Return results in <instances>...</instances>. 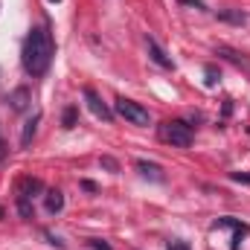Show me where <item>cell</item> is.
<instances>
[{
    "label": "cell",
    "mask_w": 250,
    "mask_h": 250,
    "mask_svg": "<svg viewBox=\"0 0 250 250\" xmlns=\"http://www.w3.org/2000/svg\"><path fill=\"white\" fill-rule=\"evenodd\" d=\"M169 250H192L187 245V242H172V245H169Z\"/></svg>",
    "instance_id": "ac0fdd59"
},
{
    "label": "cell",
    "mask_w": 250,
    "mask_h": 250,
    "mask_svg": "<svg viewBox=\"0 0 250 250\" xmlns=\"http://www.w3.org/2000/svg\"><path fill=\"white\" fill-rule=\"evenodd\" d=\"M18 212H21V218H32V201L18 195Z\"/></svg>",
    "instance_id": "5bb4252c"
},
{
    "label": "cell",
    "mask_w": 250,
    "mask_h": 250,
    "mask_svg": "<svg viewBox=\"0 0 250 250\" xmlns=\"http://www.w3.org/2000/svg\"><path fill=\"white\" fill-rule=\"evenodd\" d=\"M114 111L123 117L125 123L131 125H140V128H146V125H151V114L140 105V102H131V99H117V105H114Z\"/></svg>",
    "instance_id": "7a4b0ae2"
},
{
    "label": "cell",
    "mask_w": 250,
    "mask_h": 250,
    "mask_svg": "<svg viewBox=\"0 0 250 250\" xmlns=\"http://www.w3.org/2000/svg\"><path fill=\"white\" fill-rule=\"evenodd\" d=\"M0 157H3V143H0Z\"/></svg>",
    "instance_id": "ffe728a7"
},
{
    "label": "cell",
    "mask_w": 250,
    "mask_h": 250,
    "mask_svg": "<svg viewBox=\"0 0 250 250\" xmlns=\"http://www.w3.org/2000/svg\"><path fill=\"white\" fill-rule=\"evenodd\" d=\"M84 102H87V108H90V114H93L96 120H102V123H111V120H114V111L102 102V96H99L93 87H84Z\"/></svg>",
    "instance_id": "277c9868"
},
{
    "label": "cell",
    "mask_w": 250,
    "mask_h": 250,
    "mask_svg": "<svg viewBox=\"0 0 250 250\" xmlns=\"http://www.w3.org/2000/svg\"><path fill=\"white\" fill-rule=\"evenodd\" d=\"M137 172L143 178H151V181H163V169L157 163H148V160H137Z\"/></svg>",
    "instance_id": "9c48e42d"
},
{
    "label": "cell",
    "mask_w": 250,
    "mask_h": 250,
    "mask_svg": "<svg viewBox=\"0 0 250 250\" xmlns=\"http://www.w3.org/2000/svg\"><path fill=\"white\" fill-rule=\"evenodd\" d=\"M146 47H148V56H151V62L154 64H160L163 70H172V67H175V62L166 56V50H163L154 38H146Z\"/></svg>",
    "instance_id": "5b68a950"
},
{
    "label": "cell",
    "mask_w": 250,
    "mask_h": 250,
    "mask_svg": "<svg viewBox=\"0 0 250 250\" xmlns=\"http://www.w3.org/2000/svg\"><path fill=\"white\" fill-rule=\"evenodd\" d=\"M160 137L166 143H172L175 148H189L192 146V128L181 120H172V123H163L160 125Z\"/></svg>",
    "instance_id": "3957f363"
},
{
    "label": "cell",
    "mask_w": 250,
    "mask_h": 250,
    "mask_svg": "<svg viewBox=\"0 0 250 250\" xmlns=\"http://www.w3.org/2000/svg\"><path fill=\"white\" fill-rule=\"evenodd\" d=\"M215 15H218V21H227V23H233V26L248 23V15H245L242 9H218Z\"/></svg>",
    "instance_id": "ba28073f"
},
{
    "label": "cell",
    "mask_w": 250,
    "mask_h": 250,
    "mask_svg": "<svg viewBox=\"0 0 250 250\" xmlns=\"http://www.w3.org/2000/svg\"><path fill=\"white\" fill-rule=\"evenodd\" d=\"M41 189H44V184H41L38 178H23V181H21V189H18V195L32 201V195H35V192H41Z\"/></svg>",
    "instance_id": "30bf717a"
},
{
    "label": "cell",
    "mask_w": 250,
    "mask_h": 250,
    "mask_svg": "<svg viewBox=\"0 0 250 250\" xmlns=\"http://www.w3.org/2000/svg\"><path fill=\"white\" fill-rule=\"evenodd\" d=\"M44 204H47L50 212H62L64 209V195L59 192V189H50V192L44 195Z\"/></svg>",
    "instance_id": "8fae6325"
},
{
    "label": "cell",
    "mask_w": 250,
    "mask_h": 250,
    "mask_svg": "<svg viewBox=\"0 0 250 250\" xmlns=\"http://www.w3.org/2000/svg\"><path fill=\"white\" fill-rule=\"evenodd\" d=\"M29 102H32V90H29V87H15V90L9 93V108H12V111H26Z\"/></svg>",
    "instance_id": "8992f818"
},
{
    "label": "cell",
    "mask_w": 250,
    "mask_h": 250,
    "mask_svg": "<svg viewBox=\"0 0 250 250\" xmlns=\"http://www.w3.org/2000/svg\"><path fill=\"white\" fill-rule=\"evenodd\" d=\"M90 248H93V250H111V245H108V242H102V239H90Z\"/></svg>",
    "instance_id": "2e32d148"
},
{
    "label": "cell",
    "mask_w": 250,
    "mask_h": 250,
    "mask_svg": "<svg viewBox=\"0 0 250 250\" xmlns=\"http://www.w3.org/2000/svg\"><path fill=\"white\" fill-rule=\"evenodd\" d=\"M102 166H105V169H108V172H120V163H117V160H114V157H108V154H105V157H102Z\"/></svg>",
    "instance_id": "9a60e30c"
},
{
    "label": "cell",
    "mask_w": 250,
    "mask_h": 250,
    "mask_svg": "<svg viewBox=\"0 0 250 250\" xmlns=\"http://www.w3.org/2000/svg\"><path fill=\"white\" fill-rule=\"evenodd\" d=\"M50 3H62V0H50Z\"/></svg>",
    "instance_id": "44dd1931"
},
{
    "label": "cell",
    "mask_w": 250,
    "mask_h": 250,
    "mask_svg": "<svg viewBox=\"0 0 250 250\" xmlns=\"http://www.w3.org/2000/svg\"><path fill=\"white\" fill-rule=\"evenodd\" d=\"M230 178H233L236 184H250V175H245V172H233Z\"/></svg>",
    "instance_id": "e0dca14e"
},
{
    "label": "cell",
    "mask_w": 250,
    "mask_h": 250,
    "mask_svg": "<svg viewBox=\"0 0 250 250\" xmlns=\"http://www.w3.org/2000/svg\"><path fill=\"white\" fill-rule=\"evenodd\" d=\"M53 38L44 26H35L23 41V67L29 76H44L53 64Z\"/></svg>",
    "instance_id": "6da1fadb"
},
{
    "label": "cell",
    "mask_w": 250,
    "mask_h": 250,
    "mask_svg": "<svg viewBox=\"0 0 250 250\" xmlns=\"http://www.w3.org/2000/svg\"><path fill=\"white\" fill-rule=\"evenodd\" d=\"M76 123H79V108H76V105L64 108V114H62V125H64V128H76Z\"/></svg>",
    "instance_id": "7c38bea8"
},
{
    "label": "cell",
    "mask_w": 250,
    "mask_h": 250,
    "mask_svg": "<svg viewBox=\"0 0 250 250\" xmlns=\"http://www.w3.org/2000/svg\"><path fill=\"white\" fill-rule=\"evenodd\" d=\"M82 187L87 189V192H96V184H90V181H82Z\"/></svg>",
    "instance_id": "d6986e66"
},
{
    "label": "cell",
    "mask_w": 250,
    "mask_h": 250,
    "mask_svg": "<svg viewBox=\"0 0 250 250\" xmlns=\"http://www.w3.org/2000/svg\"><path fill=\"white\" fill-rule=\"evenodd\" d=\"M38 123H41V114H35L32 120H26V123H23V131H21V146H23V148H29V146H32L35 131H38Z\"/></svg>",
    "instance_id": "52a82bcc"
},
{
    "label": "cell",
    "mask_w": 250,
    "mask_h": 250,
    "mask_svg": "<svg viewBox=\"0 0 250 250\" xmlns=\"http://www.w3.org/2000/svg\"><path fill=\"white\" fill-rule=\"evenodd\" d=\"M204 76H207V79H204V82H207V87H215V84H218V79H221V73H218L212 64H207V67H204Z\"/></svg>",
    "instance_id": "4fadbf2b"
}]
</instances>
